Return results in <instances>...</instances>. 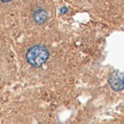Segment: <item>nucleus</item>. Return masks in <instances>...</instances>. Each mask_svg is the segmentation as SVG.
<instances>
[{"label":"nucleus","instance_id":"7ed1b4c3","mask_svg":"<svg viewBox=\"0 0 124 124\" xmlns=\"http://www.w3.org/2000/svg\"><path fill=\"white\" fill-rule=\"evenodd\" d=\"M32 18L36 23L38 24H43L47 21V13L44 8L41 7H36L33 9V13H32Z\"/></svg>","mask_w":124,"mask_h":124},{"label":"nucleus","instance_id":"f257e3e1","mask_svg":"<svg viewBox=\"0 0 124 124\" xmlns=\"http://www.w3.org/2000/svg\"><path fill=\"white\" fill-rule=\"evenodd\" d=\"M27 62L32 67H40L48 59V51L43 45H36L27 53Z\"/></svg>","mask_w":124,"mask_h":124},{"label":"nucleus","instance_id":"f03ea898","mask_svg":"<svg viewBox=\"0 0 124 124\" xmlns=\"http://www.w3.org/2000/svg\"><path fill=\"white\" fill-rule=\"evenodd\" d=\"M109 85L114 91H122L124 90V72L114 71L109 76Z\"/></svg>","mask_w":124,"mask_h":124},{"label":"nucleus","instance_id":"20e7f679","mask_svg":"<svg viewBox=\"0 0 124 124\" xmlns=\"http://www.w3.org/2000/svg\"><path fill=\"white\" fill-rule=\"evenodd\" d=\"M1 2H4V4H8V2H12L13 0H0Z\"/></svg>","mask_w":124,"mask_h":124}]
</instances>
